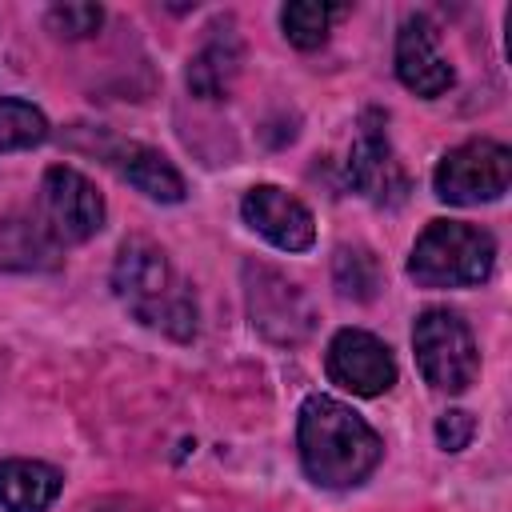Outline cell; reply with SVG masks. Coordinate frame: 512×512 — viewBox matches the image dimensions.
<instances>
[{
    "mask_svg": "<svg viewBox=\"0 0 512 512\" xmlns=\"http://www.w3.org/2000/svg\"><path fill=\"white\" fill-rule=\"evenodd\" d=\"M100 24H104L100 4H52L48 8V28L64 40H84V36L100 32Z\"/></svg>",
    "mask_w": 512,
    "mask_h": 512,
    "instance_id": "d6986e66",
    "label": "cell"
},
{
    "mask_svg": "<svg viewBox=\"0 0 512 512\" xmlns=\"http://www.w3.org/2000/svg\"><path fill=\"white\" fill-rule=\"evenodd\" d=\"M332 284L344 300L368 304L380 292V260L364 244H340L332 256Z\"/></svg>",
    "mask_w": 512,
    "mask_h": 512,
    "instance_id": "2e32d148",
    "label": "cell"
},
{
    "mask_svg": "<svg viewBox=\"0 0 512 512\" xmlns=\"http://www.w3.org/2000/svg\"><path fill=\"white\" fill-rule=\"evenodd\" d=\"M340 12L344 8H332V4H320V0H292V4L280 8V28H284L288 44L312 52L328 40V28Z\"/></svg>",
    "mask_w": 512,
    "mask_h": 512,
    "instance_id": "e0dca14e",
    "label": "cell"
},
{
    "mask_svg": "<svg viewBox=\"0 0 512 512\" xmlns=\"http://www.w3.org/2000/svg\"><path fill=\"white\" fill-rule=\"evenodd\" d=\"M472 436H476V420H472L464 408H452V412H444V416L436 420V444H440L444 452L468 448Z\"/></svg>",
    "mask_w": 512,
    "mask_h": 512,
    "instance_id": "ffe728a7",
    "label": "cell"
},
{
    "mask_svg": "<svg viewBox=\"0 0 512 512\" xmlns=\"http://www.w3.org/2000/svg\"><path fill=\"white\" fill-rule=\"evenodd\" d=\"M324 372L336 388L352 392V396H384L392 384H396V360H392V348L364 332V328H340L332 340H328V352H324Z\"/></svg>",
    "mask_w": 512,
    "mask_h": 512,
    "instance_id": "ba28073f",
    "label": "cell"
},
{
    "mask_svg": "<svg viewBox=\"0 0 512 512\" xmlns=\"http://www.w3.org/2000/svg\"><path fill=\"white\" fill-rule=\"evenodd\" d=\"M496 268L492 232L464 220H432L408 256V276L420 288H468L484 284Z\"/></svg>",
    "mask_w": 512,
    "mask_h": 512,
    "instance_id": "3957f363",
    "label": "cell"
},
{
    "mask_svg": "<svg viewBox=\"0 0 512 512\" xmlns=\"http://www.w3.org/2000/svg\"><path fill=\"white\" fill-rule=\"evenodd\" d=\"M240 212H244L248 228L260 232L280 252H308L316 244V220H312V212L296 196H288L284 188H276V184L248 188L244 200H240Z\"/></svg>",
    "mask_w": 512,
    "mask_h": 512,
    "instance_id": "30bf717a",
    "label": "cell"
},
{
    "mask_svg": "<svg viewBox=\"0 0 512 512\" xmlns=\"http://www.w3.org/2000/svg\"><path fill=\"white\" fill-rule=\"evenodd\" d=\"M348 184L372 204H400L408 192V176L384 132V112L376 108H368L356 124V140L348 156Z\"/></svg>",
    "mask_w": 512,
    "mask_h": 512,
    "instance_id": "9c48e42d",
    "label": "cell"
},
{
    "mask_svg": "<svg viewBox=\"0 0 512 512\" xmlns=\"http://www.w3.org/2000/svg\"><path fill=\"white\" fill-rule=\"evenodd\" d=\"M64 476L44 460L8 456L0 460V508L4 512H48L60 496Z\"/></svg>",
    "mask_w": 512,
    "mask_h": 512,
    "instance_id": "5bb4252c",
    "label": "cell"
},
{
    "mask_svg": "<svg viewBox=\"0 0 512 512\" xmlns=\"http://www.w3.org/2000/svg\"><path fill=\"white\" fill-rule=\"evenodd\" d=\"M112 288L120 304L144 324L172 340H192L200 328V308L192 284L176 272L168 252L144 236H128L112 260Z\"/></svg>",
    "mask_w": 512,
    "mask_h": 512,
    "instance_id": "7a4b0ae2",
    "label": "cell"
},
{
    "mask_svg": "<svg viewBox=\"0 0 512 512\" xmlns=\"http://www.w3.org/2000/svg\"><path fill=\"white\" fill-rule=\"evenodd\" d=\"M92 152H100V160L108 168L120 172V180H128L136 192H144L148 200H160V204H180L184 200V176L172 168V160L140 140H96Z\"/></svg>",
    "mask_w": 512,
    "mask_h": 512,
    "instance_id": "8fae6325",
    "label": "cell"
},
{
    "mask_svg": "<svg viewBox=\"0 0 512 512\" xmlns=\"http://www.w3.org/2000/svg\"><path fill=\"white\" fill-rule=\"evenodd\" d=\"M412 348H416V364L420 376L436 388V392H464L476 372H480V348L472 328L464 324L460 312L452 308H424L416 316L412 328Z\"/></svg>",
    "mask_w": 512,
    "mask_h": 512,
    "instance_id": "277c9868",
    "label": "cell"
},
{
    "mask_svg": "<svg viewBox=\"0 0 512 512\" xmlns=\"http://www.w3.org/2000/svg\"><path fill=\"white\" fill-rule=\"evenodd\" d=\"M296 448L308 480H316L320 488H356L376 472L384 456V440L376 436V428L344 400L324 392H312L300 404Z\"/></svg>",
    "mask_w": 512,
    "mask_h": 512,
    "instance_id": "6da1fadb",
    "label": "cell"
},
{
    "mask_svg": "<svg viewBox=\"0 0 512 512\" xmlns=\"http://www.w3.org/2000/svg\"><path fill=\"white\" fill-rule=\"evenodd\" d=\"M48 140V120L36 104L20 96H0V152L36 148Z\"/></svg>",
    "mask_w": 512,
    "mask_h": 512,
    "instance_id": "ac0fdd59",
    "label": "cell"
},
{
    "mask_svg": "<svg viewBox=\"0 0 512 512\" xmlns=\"http://www.w3.org/2000/svg\"><path fill=\"white\" fill-rule=\"evenodd\" d=\"M60 244L48 236L40 216H0V272H44L60 268Z\"/></svg>",
    "mask_w": 512,
    "mask_h": 512,
    "instance_id": "9a60e30c",
    "label": "cell"
},
{
    "mask_svg": "<svg viewBox=\"0 0 512 512\" xmlns=\"http://www.w3.org/2000/svg\"><path fill=\"white\" fill-rule=\"evenodd\" d=\"M208 32L212 36L204 40V48L188 60V92L200 96V100H220V96H228L232 80L240 76L244 44H240L232 20H220Z\"/></svg>",
    "mask_w": 512,
    "mask_h": 512,
    "instance_id": "4fadbf2b",
    "label": "cell"
},
{
    "mask_svg": "<svg viewBox=\"0 0 512 512\" xmlns=\"http://www.w3.org/2000/svg\"><path fill=\"white\" fill-rule=\"evenodd\" d=\"M244 300L252 328L272 344H300L316 328V308L308 292L268 264H244Z\"/></svg>",
    "mask_w": 512,
    "mask_h": 512,
    "instance_id": "8992f818",
    "label": "cell"
},
{
    "mask_svg": "<svg viewBox=\"0 0 512 512\" xmlns=\"http://www.w3.org/2000/svg\"><path fill=\"white\" fill-rule=\"evenodd\" d=\"M36 216L60 248L84 244L104 228V196L96 192V184L84 172H76L68 164H52L40 180Z\"/></svg>",
    "mask_w": 512,
    "mask_h": 512,
    "instance_id": "52a82bcc",
    "label": "cell"
},
{
    "mask_svg": "<svg viewBox=\"0 0 512 512\" xmlns=\"http://www.w3.org/2000/svg\"><path fill=\"white\" fill-rule=\"evenodd\" d=\"M512 184V152L500 140H464L448 148L432 172V188L444 204H488Z\"/></svg>",
    "mask_w": 512,
    "mask_h": 512,
    "instance_id": "5b68a950",
    "label": "cell"
},
{
    "mask_svg": "<svg viewBox=\"0 0 512 512\" xmlns=\"http://www.w3.org/2000/svg\"><path fill=\"white\" fill-rule=\"evenodd\" d=\"M396 76L408 92L432 100L452 88V64L436 48V28L428 16H408L396 32Z\"/></svg>",
    "mask_w": 512,
    "mask_h": 512,
    "instance_id": "7c38bea8",
    "label": "cell"
}]
</instances>
